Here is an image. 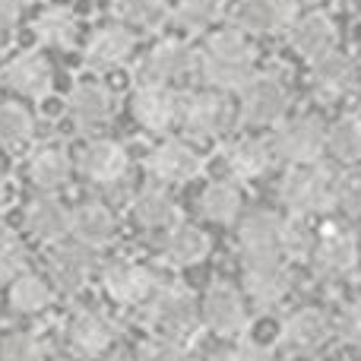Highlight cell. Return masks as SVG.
Instances as JSON below:
<instances>
[{
  "label": "cell",
  "instance_id": "obj_1",
  "mask_svg": "<svg viewBox=\"0 0 361 361\" xmlns=\"http://www.w3.org/2000/svg\"><path fill=\"white\" fill-rule=\"evenodd\" d=\"M254 42L235 25L206 32L203 44L197 48V76L206 82V89H216L225 95L241 92L254 80Z\"/></svg>",
  "mask_w": 361,
  "mask_h": 361
},
{
  "label": "cell",
  "instance_id": "obj_2",
  "mask_svg": "<svg viewBox=\"0 0 361 361\" xmlns=\"http://www.w3.org/2000/svg\"><path fill=\"white\" fill-rule=\"evenodd\" d=\"M143 317L149 324L152 336L171 339V343L187 345L200 330H203V317H200V295H193L180 282H162L159 292L143 307Z\"/></svg>",
  "mask_w": 361,
  "mask_h": 361
},
{
  "label": "cell",
  "instance_id": "obj_3",
  "mask_svg": "<svg viewBox=\"0 0 361 361\" xmlns=\"http://www.w3.org/2000/svg\"><path fill=\"white\" fill-rule=\"evenodd\" d=\"M333 184H336V175L324 162L288 165V171L279 178V203L295 219L326 216L336 209Z\"/></svg>",
  "mask_w": 361,
  "mask_h": 361
},
{
  "label": "cell",
  "instance_id": "obj_4",
  "mask_svg": "<svg viewBox=\"0 0 361 361\" xmlns=\"http://www.w3.org/2000/svg\"><path fill=\"white\" fill-rule=\"evenodd\" d=\"M114 343H118V324L92 305L76 307L61 330L63 355L70 361H102L111 355Z\"/></svg>",
  "mask_w": 361,
  "mask_h": 361
},
{
  "label": "cell",
  "instance_id": "obj_5",
  "mask_svg": "<svg viewBox=\"0 0 361 361\" xmlns=\"http://www.w3.org/2000/svg\"><path fill=\"white\" fill-rule=\"evenodd\" d=\"M311 267L320 279L343 282L349 279L361 263V238L349 222H324L314 231Z\"/></svg>",
  "mask_w": 361,
  "mask_h": 361
},
{
  "label": "cell",
  "instance_id": "obj_6",
  "mask_svg": "<svg viewBox=\"0 0 361 361\" xmlns=\"http://www.w3.org/2000/svg\"><path fill=\"white\" fill-rule=\"evenodd\" d=\"M235 118L250 130L279 127L292 111V89L276 73H254V80L241 89Z\"/></svg>",
  "mask_w": 361,
  "mask_h": 361
},
{
  "label": "cell",
  "instance_id": "obj_7",
  "mask_svg": "<svg viewBox=\"0 0 361 361\" xmlns=\"http://www.w3.org/2000/svg\"><path fill=\"white\" fill-rule=\"evenodd\" d=\"M231 121H235V108L225 92L197 89V92L180 95L178 124L190 137V143H209V140L225 137Z\"/></svg>",
  "mask_w": 361,
  "mask_h": 361
},
{
  "label": "cell",
  "instance_id": "obj_8",
  "mask_svg": "<svg viewBox=\"0 0 361 361\" xmlns=\"http://www.w3.org/2000/svg\"><path fill=\"white\" fill-rule=\"evenodd\" d=\"M269 146H273L276 162L314 165L326 156V124L317 118V114L286 118L279 127H273Z\"/></svg>",
  "mask_w": 361,
  "mask_h": 361
},
{
  "label": "cell",
  "instance_id": "obj_9",
  "mask_svg": "<svg viewBox=\"0 0 361 361\" xmlns=\"http://www.w3.org/2000/svg\"><path fill=\"white\" fill-rule=\"evenodd\" d=\"M99 279L105 295L121 307H140L143 311L149 298L159 292L162 279L152 273L146 263L133 260V257H111L99 267Z\"/></svg>",
  "mask_w": 361,
  "mask_h": 361
},
{
  "label": "cell",
  "instance_id": "obj_10",
  "mask_svg": "<svg viewBox=\"0 0 361 361\" xmlns=\"http://www.w3.org/2000/svg\"><path fill=\"white\" fill-rule=\"evenodd\" d=\"M200 317H203V330H209L212 336L235 339L247 330L250 307L235 282L219 279L200 295Z\"/></svg>",
  "mask_w": 361,
  "mask_h": 361
},
{
  "label": "cell",
  "instance_id": "obj_11",
  "mask_svg": "<svg viewBox=\"0 0 361 361\" xmlns=\"http://www.w3.org/2000/svg\"><path fill=\"white\" fill-rule=\"evenodd\" d=\"M73 162L82 180H89L92 187H105V190L121 187L130 175V149L114 137L86 140Z\"/></svg>",
  "mask_w": 361,
  "mask_h": 361
},
{
  "label": "cell",
  "instance_id": "obj_12",
  "mask_svg": "<svg viewBox=\"0 0 361 361\" xmlns=\"http://www.w3.org/2000/svg\"><path fill=\"white\" fill-rule=\"evenodd\" d=\"M282 222L286 216L273 209H254L238 222V257L241 267L254 263H279L282 257Z\"/></svg>",
  "mask_w": 361,
  "mask_h": 361
},
{
  "label": "cell",
  "instance_id": "obj_13",
  "mask_svg": "<svg viewBox=\"0 0 361 361\" xmlns=\"http://www.w3.org/2000/svg\"><path fill=\"white\" fill-rule=\"evenodd\" d=\"M190 76H197V48L184 38L156 42L137 70V82H152V86H178Z\"/></svg>",
  "mask_w": 361,
  "mask_h": 361
},
{
  "label": "cell",
  "instance_id": "obj_14",
  "mask_svg": "<svg viewBox=\"0 0 361 361\" xmlns=\"http://www.w3.org/2000/svg\"><path fill=\"white\" fill-rule=\"evenodd\" d=\"M206 159L190 140L184 137H165L146 156V171L152 175L156 184L165 187H178V184H190L203 175Z\"/></svg>",
  "mask_w": 361,
  "mask_h": 361
},
{
  "label": "cell",
  "instance_id": "obj_15",
  "mask_svg": "<svg viewBox=\"0 0 361 361\" xmlns=\"http://www.w3.org/2000/svg\"><path fill=\"white\" fill-rule=\"evenodd\" d=\"M336 336V326H333V314L324 311L317 305H301L282 320L279 339L292 355L311 358L320 355V349L330 345V339Z\"/></svg>",
  "mask_w": 361,
  "mask_h": 361
},
{
  "label": "cell",
  "instance_id": "obj_16",
  "mask_svg": "<svg viewBox=\"0 0 361 361\" xmlns=\"http://www.w3.org/2000/svg\"><path fill=\"white\" fill-rule=\"evenodd\" d=\"M99 250L82 247V244H54L48 257V279L54 286L57 295H80L86 292L89 286L99 276Z\"/></svg>",
  "mask_w": 361,
  "mask_h": 361
},
{
  "label": "cell",
  "instance_id": "obj_17",
  "mask_svg": "<svg viewBox=\"0 0 361 361\" xmlns=\"http://www.w3.org/2000/svg\"><path fill=\"white\" fill-rule=\"evenodd\" d=\"M67 114L80 133H99L118 114V95L102 80H80L67 95Z\"/></svg>",
  "mask_w": 361,
  "mask_h": 361
},
{
  "label": "cell",
  "instance_id": "obj_18",
  "mask_svg": "<svg viewBox=\"0 0 361 361\" xmlns=\"http://www.w3.org/2000/svg\"><path fill=\"white\" fill-rule=\"evenodd\" d=\"M0 86L13 92L16 99L42 102L54 86V67L42 51H19L0 70Z\"/></svg>",
  "mask_w": 361,
  "mask_h": 361
},
{
  "label": "cell",
  "instance_id": "obj_19",
  "mask_svg": "<svg viewBox=\"0 0 361 361\" xmlns=\"http://www.w3.org/2000/svg\"><path fill=\"white\" fill-rule=\"evenodd\" d=\"M137 51V29L127 23H102L89 32L82 44V63L89 70H118Z\"/></svg>",
  "mask_w": 361,
  "mask_h": 361
},
{
  "label": "cell",
  "instance_id": "obj_20",
  "mask_svg": "<svg viewBox=\"0 0 361 361\" xmlns=\"http://www.w3.org/2000/svg\"><path fill=\"white\" fill-rule=\"evenodd\" d=\"M286 38L295 54L307 63H317L326 54L339 51V29L333 23V16H326L324 10H307L301 16H295L286 29Z\"/></svg>",
  "mask_w": 361,
  "mask_h": 361
},
{
  "label": "cell",
  "instance_id": "obj_21",
  "mask_svg": "<svg viewBox=\"0 0 361 361\" xmlns=\"http://www.w3.org/2000/svg\"><path fill=\"white\" fill-rule=\"evenodd\" d=\"M307 86L311 95L320 105H339V102L352 99L358 89V63L343 51H333L324 61L311 63L307 73Z\"/></svg>",
  "mask_w": 361,
  "mask_h": 361
},
{
  "label": "cell",
  "instance_id": "obj_22",
  "mask_svg": "<svg viewBox=\"0 0 361 361\" xmlns=\"http://www.w3.org/2000/svg\"><path fill=\"white\" fill-rule=\"evenodd\" d=\"M23 228L35 244L54 247L70 238V206L57 193H38L23 209Z\"/></svg>",
  "mask_w": 361,
  "mask_h": 361
},
{
  "label": "cell",
  "instance_id": "obj_23",
  "mask_svg": "<svg viewBox=\"0 0 361 361\" xmlns=\"http://www.w3.org/2000/svg\"><path fill=\"white\" fill-rule=\"evenodd\" d=\"M180 95L175 86H152L140 82L130 95V114L143 130L149 133H169L178 124Z\"/></svg>",
  "mask_w": 361,
  "mask_h": 361
},
{
  "label": "cell",
  "instance_id": "obj_24",
  "mask_svg": "<svg viewBox=\"0 0 361 361\" xmlns=\"http://www.w3.org/2000/svg\"><path fill=\"white\" fill-rule=\"evenodd\" d=\"M70 235L82 247H108L118 238V212L105 200H82L70 209Z\"/></svg>",
  "mask_w": 361,
  "mask_h": 361
},
{
  "label": "cell",
  "instance_id": "obj_25",
  "mask_svg": "<svg viewBox=\"0 0 361 361\" xmlns=\"http://www.w3.org/2000/svg\"><path fill=\"white\" fill-rule=\"evenodd\" d=\"M295 19L292 0H238L231 6V25L244 35H273L286 32Z\"/></svg>",
  "mask_w": 361,
  "mask_h": 361
},
{
  "label": "cell",
  "instance_id": "obj_26",
  "mask_svg": "<svg viewBox=\"0 0 361 361\" xmlns=\"http://www.w3.org/2000/svg\"><path fill=\"white\" fill-rule=\"evenodd\" d=\"M130 216L143 231H159L162 235V231H169L171 225L180 222V203L175 193H171V187L152 180V184L140 187L133 193Z\"/></svg>",
  "mask_w": 361,
  "mask_h": 361
},
{
  "label": "cell",
  "instance_id": "obj_27",
  "mask_svg": "<svg viewBox=\"0 0 361 361\" xmlns=\"http://www.w3.org/2000/svg\"><path fill=\"white\" fill-rule=\"evenodd\" d=\"M209 250H212L209 235H206L200 225L184 222V219H180L178 225H171L169 231L159 235V257L175 269L200 267V263L209 257Z\"/></svg>",
  "mask_w": 361,
  "mask_h": 361
},
{
  "label": "cell",
  "instance_id": "obj_28",
  "mask_svg": "<svg viewBox=\"0 0 361 361\" xmlns=\"http://www.w3.org/2000/svg\"><path fill=\"white\" fill-rule=\"evenodd\" d=\"M241 292L247 301H254L257 307H276L288 298L292 292V273H288V263H254V267H241Z\"/></svg>",
  "mask_w": 361,
  "mask_h": 361
},
{
  "label": "cell",
  "instance_id": "obj_29",
  "mask_svg": "<svg viewBox=\"0 0 361 361\" xmlns=\"http://www.w3.org/2000/svg\"><path fill=\"white\" fill-rule=\"evenodd\" d=\"M76 162L63 146H38L29 159H25V178L38 193H57L73 180Z\"/></svg>",
  "mask_w": 361,
  "mask_h": 361
},
{
  "label": "cell",
  "instance_id": "obj_30",
  "mask_svg": "<svg viewBox=\"0 0 361 361\" xmlns=\"http://www.w3.org/2000/svg\"><path fill=\"white\" fill-rule=\"evenodd\" d=\"M273 165H276L273 146L263 137H238L225 146V169H228L231 180H238V184L269 175Z\"/></svg>",
  "mask_w": 361,
  "mask_h": 361
},
{
  "label": "cell",
  "instance_id": "obj_31",
  "mask_svg": "<svg viewBox=\"0 0 361 361\" xmlns=\"http://www.w3.org/2000/svg\"><path fill=\"white\" fill-rule=\"evenodd\" d=\"M32 35L38 38V44L54 51H73L80 42V19L70 6L51 4L32 19Z\"/></svg>",
  "mask_w": 361,
  "mask_h": 361
},
{
  "label": "cell",
  "instance_id": "obj_32",
  "mask_svg": "<svg viewBox=\"0 0 361 361\" xmlns=\"http://www.w3.org/2000/svg\"><path fill=\"white\" fill-rule=\"evenodd\" d=\"M54 298H57V292L48 276L29 273V269L19 273L16 279L6 286V305H10V311L23 314V317H38V314H44L54 305Z\"/></svg>",
  "mask_w": 361,
  "mask_h": 361
},
{
  "label": "cell",
  "instance_id": "obj_33",
  "mask_svg": "<svg viewBox=\"0 0 361 361\" xmlns=\"http://www.w3.org/2000/svg\"><path fill=\"white\" fill-rule=\"evenodd\" d=\"M244 209V190L238 180L216 178L200 193V216L216 225H235Z\"/></svg>",
  "mask_w": 361,
  "mask_h": 361
},
{
  "label": "cell",
  "instance_id": "obj_34",
  "mask_svg": "<svg viewBox=\"0 0 361 361\" xmlns=\"http://www.w3.org/2000/svg\"><path fill=\"white\" fill-rule=\"evenodd\" d=\"M225 16V0H171V19L187 35H206Z\"/></svg>",
  "mask_w": 361,
  "mask_h": 361
},
{
  "label": "cell",
  "instance_id": "obj_35",
  "mask_svg": "<svg viewBox=\"0 0 361 361\" xmlns=\"http://www.w3.org/2000/svg\"><path fill=\"white\" fill-rule=\"evenodd\" d=\"M326 156L339 165H361V114H339L326 124Z\"/></svg>",
  "mask_w": 361,
  "mask_h": 361
},
{
  "label": "cell",
  "instance_id": "obj_36",
  "mask_svg": "<svg viewBox=\"0 0 361 361\" xmlns=\"http://www.w3.org/2000/svg\"><path fill=\"white\" fill-rule=\"evenodd\" d=\"M35 137V114L16 99L0 102V149H23Z\"/></svg>",
  "mask_w": 361,
  "mask_h": 361
},
{
  "label": "cell",
  "instance_id": "obj_37",
  "mask_svg": "<svg viewBox=\"0 0 361 361\" xmlns=\"http://www.w3.org/2000/svg\"><path fill=\"white\" fill-rule=\"evenodd\" d=\"M130 29H162L171 19V0H118Z\"/></svg>",
  "mask_w": 361,
  "mask_h": 361
},
{
  "label": "cell",
  "instance_id": "obj_38",
  "mask_svg": "<svg viewBox=\"0 0 361 361\" xmlns=\"http://www.w3.org/2000/svg\"><path fill=\"white\" fill-rule=\"evenodd\" d=\"M0 361H48V345L29 330H13L0 339Z\"/></svg>",
  "mask_w": 361,
  "mask_h": 361
},
{
  "label": "cell",
  "instance_id": "obj_39",
  "mask_svg": "<svg viewBox=\"0 0 361 361\" xmlns=\"http://www.w3.org/2000/svg\"><path fill=\"white\" fill-rule=\"evenodd\" d=\"M314 231L317 228H311V219L286 216V222H282V257H286V263L307 260V257H311Z\"/></svg>",
  "mask_w": 361,
  "mask_h": 361
},
{
  "label": "cell",
  "instance_id": "obj_40",
  "mask_svg": "<svg viewBox=\"0 0 361 361\" xmlns=\"http://www.w3.org/2000/svg\"><path fill=\"white\" fill-rule=\"evenodd\" d=\"M336 197V212L349 219H361V165H345L333 184Z\"/></svg>",
  "mask_w": 361,
  "mask_h": 361
},
{
  "label": "cell",
  "instance_id": "obj_41",
  "mask_svg": "<svg viewBox=\"0 0 361 361\" xmlns=\"http://www.w3.org/2000/svg\"><path fill=\"white\" fill-rule=\"evenodd\" d=\"M25 269H29V250H25L23 238L0 228V286H10Z\"/></svg>",
  "mask_w": 361,
  "mask_h": 361
},
{
  "label": "cell",
  "instance_id": "obj_42",
  "mask_svg": "<svg viewBox=\"0 0 361 361\" xmlns=\"http://www.w3.org/2000/svg\"><path fill=\"white\" fill-rule=\"evenodd\" d=\"M127 361H190V355H187V345L162 336H149L127 355Z\"/></svg>",
  "mask_w": 361,
  "mask_h": 361
},
{
  "label": "cell",
  "instance_id": "obj_43",
  "mask_svg": "<svg viewBox=\"0 0 361 361\" xmlns=\"http://www.w3.org/2000/svg\"><path fill=\"white\" fill-rule=\"evenodd\" d=\"M333 326H336V336L343 339L345 345L361 349V295L349 298L339 307V314L333 317Z\"/></svg>",
  "mask_w": 361,
  "mask_h": 361
},
{
  "label": "cell",
  "instance_id": "obj_44",
  "mask_svg": "<svg viewBox=\"0 0 361 361\" xmlns=\"http://www.w3.org/2000/svg\"><path fill=\"white\" fill-rule=\"evenodd\" d=\"M222 361H276V355L269 345L257 343V339H238L222 355Z\"/></svg>",
  "mask_w": 361,
  "mask_h": 361
},
{
  "label": "cell",
  "instance_id": "obj_45",
  "mask_svg": "<svg viewBox=\"0 0 361 361\" xmlns=\"http://www.w3.org/2000/svg\"><path fill=\"white\" fill-rule=\"evenodd\" d=\"M25 6H29V0H0V38H6L23 23Z\"/></svg>",
  "mask_w": 361,
  "mask_h": 361
},
{
  "label": "cell",
  "instance_id": "obj_46",
  "mask_svg": "<svg viewBox=\"0 0 361 361\" xmlns=\"http://www.w3.org/2000/svg\"><path fill=\"white\" fill-rule=\"evenodd\" d=\"M6 203H10V178L0 171V209H4Z\"/></svg>",
  "mask_w": 361,
  "mask_h": 361
},
{
  "label": "cell",
  "instance_id": "obj_47",
  "mask_svg": "<svg viewBox=\"0 0 361 361\" xmlns=\"http://www.w3.org/2000/svg\"><path fill=\"white\" fill-rule=\"evenodd\" d=\"M295 6H320V4H326V0H292Z\"/></svg>",
  "mask_w": 361,
  "mask_h": 361
},
{
  "label": "cell",
  "instance_id": "obj_48",
  "mask_svg": "<svg viewBox=\"0 0 361 361\" xmlns=\"http://www.w3.org/2000/svg\"><path fill=\"white\" fill-rule=\"evenodd\" d=\"M301 361H326V358H320V355H311V358H301Z\"/></svg>",
  "mask_w": 361,
  "mask_h": 361
},
{
  "label": "cell",
  "instance_id": "obj_49",
  "mask_svg": "<svg viewBox=\"0 0 361 361\" xmlns=\"http://www.w3.org/2000/svg\"><path fill=\"white\" fill-rule=\"evenodd\" d=\"M102 361H127V358H108V355H105V358H102Z\"/></svg>",
  "mask_w": 361,
  "mask_h": 361
},
{
  "label": "cell",
  "instance_id": "obj_50",
  "mask_svg": "<svg viewBox=\"0 0 361 361\" xmlns=\"http://www.w3.org/2000/svg\"><path fill=\"white\" fill-rule=\"evenodd\" d=\"M358 13H361V0H358Z\"/></svg>",
  "mask_w": 361,
  "mask_h": 361
}]
</instances>
